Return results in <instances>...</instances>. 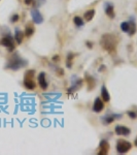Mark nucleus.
I'll list each match as a JSON object with an SVG mask.
<instances>
[{
  "instance_id": "nucleus-18",
  "label": "nucleus",
  "mask_w": 137,
  "mask_h": 155,
  "mask_svg": "<svg viewBox=\"0 0 137 155\" xmlns=\"http://www.w3.org/2000/svg\"><path fill=\"white\" fill-rule=\"evenodd\" d=\"M130 29H129V35H134L135 32H136V25H135L134 21H130Z\"/></svg>"
},
{
  "instance_id": "nucleus-27",
  "label": "nucleus",
  "mask_w": 137,
  "mask_h": 155,
  "mask_svg": "<svg viewBox=\"0 0 137 155\" xmlns=\"http://www.w3.org/2000/svg\"><path fill=\"white\" fill-rule=\"evenodd\" d=\"M103 68H105V66H103V65H102V66L100 67V69H99V70H100V71H102V70H103Z\"/></svg>"
},
{
  "instance_id": "nucleus-3",
  "label": "nucleus",
  "mask_w": 137,
  "mask_h": 155,
  "mask_svg": "<svg viewBox=\"0 0 137 155\" xmlns=\"http://www.w3.org/2000/svg\"><path fill=\"white\" fill-rule=\"evenodd\" d=\"M34 75H35V71L33 69H29L25 72V75H24V86L28 90H33L36 87V84H35V82L33 80Z\"/></svg>"
},
{
  "instance_id": "nucleus-2",
  "label": "nucleus",
  "mask_w": 137,
  "mask_h": 155,
  "mask_svg": "<svg viewBox=\"0 0 137 155\" xmlns=\"http://www.w3.org/2000/svg\"><path fill=\"white\" fill-rule=\"evenodd\" d=\"M26 65H27L26 60L20 58L18 55H15L11 59H9L7 65H6V68H9V69H13V70H18L19 68L26 66Z\"/></svg>"
},
{
  "instance_id": "nucleus-23",
  "label": "nucleus",
  "mask_w": 137,
  "mask_h": 155,
  "mask_svg": "<svg viewBox=\"0 0 137 155\" xmlns=\"http://www.w3.org/2000/svg\"><path fill=\"white\" fill-rule=\"evenodd\" d=\"M128 115H129V117H131L132 119H135V118H136V114H135L134 112L129 111V112H128Z\"/></svg>"
},
{
  "instance_id": "nucleus-11",
  "label": "nucleus",
  "mask_w": 137,
  "mask_h": 155,
  "mask_svg": "<svg viewBox=\"0 0 137 155\" xmlns=\"http://www.w3.org/2000/svg\"><path fill=\"white\" fill-rule=\"evenodd\" d=\"M109 151V145L106 141L100 142V151L98 152L99 155H106Z\"/></svg>"
},
{
  "instance_id": "nucleus-28",
  "label": "nucleus",
  "mask_w": 137,
  "mask_h": 155,
  "mask_svg": "<svg viewBox=\"0 0 137 155\" xmlns=\"http://www.w3.org/2000/svg\"><path fill=\"white\" fill-rule=\"evenodd\" d=\"M134 144H135V146H136V147H137V137H136V139H135V143H134Z\"/></svg>"
},
{
  "instance_id": "nucleus-19",
  "label": "nucleus",
  "mask_w": 137,
  "mask_h": 155,
  "mask_svg": "<svg viewBox=\"0 0 137 155\" xmlns=\"http://www.w3.org/2000/svg\"><path fill=\"white\" fill-rule=\"evenodd\" d=\"M86 80H87L88 85L90 86L89 90H92V89H93V87H94V85H95V81H94V79L92 77H90V75H86Z\"/></svg>"
},
{
  "instance_id": "nucleus-10",
  "label": "nucleus",
  "mask_w": 137,
  "mask_h": 155,
  "mask_svg": "<svg viewBox=\"0 0 137 155\" xmlns=\"http://www.w3.org/2000/svg\"><path fill=\"white\" fill-rule=\"evenodd\" d=\"M104 7H105V13L108 16L110 19L114 18V5L111 4L110 2H106L104 4Z\"/></svg>"
},
{
  "instance_id": "nucleus-8",
  "label": "nucleus",
  "mask_w": 137,
  "mask_h": 155,
  "mask_svg": "<svg viewBox=\"0 0 137 155\" xmlns=\"http://www.w3.org/2000/svg\"><path fill=\"white\" fill-rule=\"evenodd\" d=\"M104 108V101L101 99V98L97 97L94 100V104H93V111L95 113H100Z\"/></svg>"
},
{
  "instance_id": "nucleus-4",
  "label": "nucleus",
  "mask_w": 137,
  "mask_h": 155,
  "mask_svg": "<svg viewBox=\"0 0 137 155\" xmlns=\"http://www.w3.org/2000/svg\"><path fill=\"white\" fill-rule=\"evenodd\" d=\"M132 148V145L130 142H127L125 140H120L116 143V151L120 154H124L127 153Z\"/></svg>"
},
{
  "instance_id": "nucleus-7",
  "label": "nucleus",
  "mask_w": 137,
  "mask_h": 155,
  "mask_svg": "<svg viewBox=\"0 0 137 155\" xmlns=\"http://www.w3.org/2000/svg\"><path fill=\"white\" fill-rule=\"evenodd\" d=\"M114 131H116V133L118 134V135H124V137H127L128 134L131 133L130 128H128V127L126 126H123V125H118V126H116Z\"/></svg>"
},
{
  "instance_id": "nucleus-25",
  "label": "nucleus",
  "mask_w": 137,
  "mask_h": 155,
  "mask_svg": "<svg viewBox=\"0 0 137 155\" xmlns=\"http://www.w3.org/2000/svg\"><path fill=\"white\" fill-rule=\"evenodd\" d=\"M24 1H25V3H26L27 5L31 4V3L33 2V0H24Z\"/></svg>"
},
{
  "instance_id": "nucleus-5",
  "label": "nucleus",
  "mask_w": 137,
  "mask_h": 155,
  "mask_svg": "<svg viewBox=\"0 0 137 155\" xmlns=\"http://www.w3.org/2000/svg\"><path fill=\"white\" fill-rule=\"evenodd\" d=\"M0 44H1V46L7 48L9 52L13 51V49H15V44H13V38L11 37V35H5L4 37H2V39L0 40Z\"/></svg>"
},
{
  "instance_id": "nucleus-26",
  "label": "nucleus",
  "mask_w": 137,
  "mask_h": 155,
  "mask_svg": "<svg viewBox=\"0 0 137 155\" xmlns=\"http://www.w3.org/2000/svg\"><path fill=\"white\" fill-rule=\"evenodd\" d=\"M87 46H89V48H90V49H92V42H91V41H87Z\"/></svg>"
},
{
  "instance_id": "nucleus-13",
  "label": "nucleus",
  "mask_w": 137,
  "mask_h": 155,
  "mask_svg": "<svg viewBox=\"0 0 137 155\" xmlns=\"http://www.w3.org/2000/svg\"><path fill=\"white\" fill-rule=\"evenodd\" d=\"M24 38V33L22 32L21 30H19V29H16V33H15V39L16 41L18 42L19 44H22V41H23Z\"/></svg>"
},
{
  "instance_id": "nucleus-9",
  "label": "nucleus",
  "mask_w": 137,
  "mask_h": 155,
  "mask_svg": "<svg viewBox=\"0 0 137 155\" xmlns=\"http://www.w3.org/2000/svg\"><path fill=\"white\" fill-rule=\"evenodd\" d=\"M37 80H38V84L39 86H40V88L43 89V90H45L47 88V78H45V73H44V72H40L38 75Z\"/></svg>"
},
{
  "instance_id": "nucleus-16",
  "label": "nucleus",
  "mask_w": 137,
  "mask_h": 155,
  "mask_svg": "<svg viewBox=\"0 0 137 155\" xmlns=\"http://www.w3.org/2000/svg\"><path fill=\"white\" fill-rule=\"evenodd\" d=\"M33 33H34V26L32 24H28L26 26V29H25V35L30 37Z\"/></svg>"
},
{
  "instance_id": "nucleus-24",
  "label": "nucleus",
  "mask_w": 137,
  "mask_h": 155,
  "mask_svg": "<svg viewBox=\"0 0 137 155\" xmlns=\"http://www.w3.org/2000/svg\"><path fill=\"white\" fill-rule=\"evenodd\" d=\"M53 61H54V62H58V61H59V56H58V55H56V56L53 57Z\"/></svg>"
},
{
  "instance_id": "nucleus-22",
  "label": "nucleus",
  "mask_w": 137,
  "mask_h": 155,
  "mask_svg": "<svg viewBox=\"0 0 137 155\" xmlns=\"http://www.w3.org/2000/svg\"><path fill=\"white\" fill-rule=\"evenodd\" d=\"M19 18H20V17H19V15H17V13H16V15H13V17H11V22H13V23H16L17 21L19 20Z\"/></svg>"
},
{
  "instance_id": "nucleus-21",
  "label": "nucleus",
  "mask_w": 137,
  "mask_h": 155,
  "mask_svg": "<svg viewBox=\"0 0 137 155\" xmlns=\"http://www.w3.org/2000/svg\"><path fill=\"white\" fill-rule=\"evenodd\" d=\"M72 59H73V54L70 53L67 57V61H66V65H67L68 68H70V67L72 66Z\"/></svg>"
},
{
  "instance_id": "nucleus-20",
  "label": "nucleus",
  "mask_w": 137,
  "mask_h": 155,
  "mask_svg": "<svg viewBox=\"0 0 137 155\" xmlns=\"http://www.w3.org/2000/svg\"><path fill=\"white\" fill-rule=\"evenodd\" d=\"M121 29L123 32H126V33H128L129 32V29H130V23L129 22H123V23L121 24Z\"/></svg>"
},
{
  "instance_id": "nucleus-12",
  "label": "nucleus",
  "mask_w": 137,
  "mask_h": 155,
  "mask_svg": "<svg viewBox=\"0 0 137 155\" xmlns=\"http://www.w3.org/2000/svg\"><path fill=\"white\" fill-rule=\"evenodd\" d=\"M101 97H102V100L104 102H108L110 100V95H109L105 86H102V88H101Z\"/></svg>"
},
{
  "instance_id": "nucleus-1",
  "label": "nucleus",
  "mask_w": 137,
  "mask_h": 155,
  "mask_svg": "<svg viewBox=\"0 0 137 155\" xmlns=\"http://www.w3.org/2000/svg\"><path fill=\"white\" fill-rule=\"evenodd\" d=\"M100 44L104 50H106V51L109 52L110 54H112V53L116 52L118 40H116V38L112 34H104V35H102Z\"/></svg>"
},
{
  "instance_id": "nucleus-6",
  "label": "nucleus",
  "mask_w": 137,
  "mask_h": 155,
  "mask_svg": "<svg viewBox=\"0 0 137 155\" xmlns=\"http://www.w3.org/2000/svg\"><path fill=\"white\" fill-rule=\"evenodd\" d=\"M31 16H32V20L35 24H41L43 22V17L40 13H39V10L36 9V8H33L31 10Z\"/></svg>"
},
{
  "instance_id": "nucleus-17",
  "label": "nucleus",
  "mask_w": 137,
  "mask_h": 155,
  "mask_svg": "<svg viewBox=\"0 0 137 155\" xmlns=\"http://www.w3.org/2000/svg\"><path fill=\"white\" fill-rule=\"evenodd\" d=\"M73 22H74L75 26H78V27H83L85 25V22H84V20L80 17H74Z\"/></svg>"
},
{
  "instance_id": "nucleus-15",
  "label": "nucleus",
  "mask_w": 137,
  "mask_h": 155,
  "mask_svg": "<svg viewBox=\"0 0 137 155\" xmlns=\"http://www.w3.org/2000/svg\"><path fill=\"white\" fill-rule=\"evenodd\" d=\"M118 116H122V115H110V116H105L103 117V120H102V122H103L104 124H110L112 123V122L114 121V119H116V117Z\"/></svg>"
},
{
  "instance_id": "nucleus-14",
  "label": "nucleus",
  "mask_w": 137,
  "mask_h": 155,
  "mask_svg": "<svg viewBox=\"0 0 137 155\" xmlns=\"http://www.w3.org/2000/svg\"><path fill=\"white\" fill-rule=\"evenodd\" d=\"M94 16H95V10H94V9H90V10H87V11H86L85 15H84V18H85L86 21L90 22V21L93 20Z\"/></svg>"
}]
</instances>
